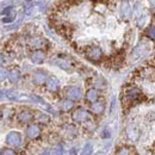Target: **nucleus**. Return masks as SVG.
<instances>
[{
	"instance_id": "nucleus-23",
	"label": "nucleus",
	"mask_w": 155,
	"mask_h": 155,
	"mask_svg": "<svg viewBox=\"0 0 155 155\" xmlns=\"http://www.w3.org/2000/svg\"><path fill=\"white\" fill-rule=\"evenodd\" d=\"M13 19H15V12H13V13H12V15H11L10 17L2 18V21H4V23H11V21H12Z\"/></svg>"
},
{
	"instance_id": "nucleus-25",
	"label": "nucleus",
	"mask_w": 155,
	"mask_h": 155,
	"mask_svg": "<svg viewBox=\"0 0 155 155\" xmlns=\"http://www.w3.org/2000/svg\"><path fill=\"white\" fill-rule=\"evenodd\" d=\"M77 153H75V149H72L71 150V153H69V155H75Z\"/></svg>"
},
{
	"instance_id": "nucleus-8",
	"label": "nucleus",
	"mask_w": 155,
	"mask_h": 155,
	"mask_svg": "<svg viewBox=\"0 0 155 155\" xmlns=\"http://www.w3.org/2000/svg\"><path fill=\"white\" fill-rule=\"evenodd\" d=\"M105 110V104L101 101V100H97L94 103H91V106H90V111L94 115H100L103 114Z\"/></svg>"
},
{
	"instance_id": "nucleus-1",
	"label": "nucleus",
	"mask_w": 155,
	"mask_h": 155,
	"mask_svg": "<svg viewBox=\"0 0 155 155\" xmlns=\"http://www.w3.org/2000/svg\"><path fill=\"white\" fill-rule=\"evenodd\" d=\"M142 97V92L140 88H137L136 86H129L128 88L124 90V103L128 104H134L136 101H138Z\"/></svg>"
},
{
	"instance_id": "nucleus-28",
	"label": "nucleus",
	"mask_w": 155,
	"mask_h": 155,
	"mask_svg": "<svg viewBox=\"0 0 155 155\" xmlns=\"http://www.w3.org/2000/svg\"><path fill=\"white\" fill-rule=\"evenodd\" d=\"M96 155H105V153H103V152H99V153H97Z\"/></svg>"
},
{
	"instance_id": "nucleus-9",
	"label": "nucleus",
	"mask_w": 155,
	"mask_h": 155,
	"mask_svg": "<svg viewBox=\"0 0 155 155\" xmlns=\"http://www.w3.org/2000/svg\"><path fill=\"white\" fill-rule=\"evenodd\" d=\"M30 58H31V61H32L34 63L39 64V63H42V62L44 61V58H45V54H44V51H43V50L37 49V50H34V51L31 53Z\"/></svg>"
},
{
	"instance_id": "nucleus-27",
	"label": "nucleus",
	"mask_w": 155,
	"mask_h": 155,
	"mask_svg": "<svg viewBox=\"0 0 155 155\" xmlns=\"http://www.w3.org/2000/svg\"><path fill=\"white\" fill-rule=\"evenodd\" d=\"M149 1H150V4H152L153 6H155V0H149Z\"/></svg>"
},
{
	"instance_id": "nucleus-21",
	"label": "nucleus",
	"mask_w": 155,
	"mask_h": 155,
	"mask_svg": "<svg viewBox=\"0 0 155 155\" xmlns=\"http://www.w3.org/2000/svg\"><path fill=\"white\" fill-rule=\"evenodd\" d=\"M8 75V72L5 69V68H2V67H0V81H2V80H5L6 78Z\"/></svg>"
},
{
	"instance_id": "nucleus-15",
	"label": "nucleus",
	"mask_w": 155,
	"mask_h": 155,
	"mask_svg": "<svg viewBox=\"0 0 155 155\" xmlns=\"http://www.w3.org/2000/svg\"><path fill=\"white\" fill-rule=\"evenodd\" d=\"M7 78H8V80H10L11 82H17L20 78V72L17 68H13V69H11V71L8 72Z\"/></svg>"
},
{
	"instance_id": "nucleus-20",
	"label": "nucleus",
	"mask_w": 155,
	"mask_h": 155,
	"mask_svg": "<svg viewBox=\"0 0 155 155\" xmlns=\"http://www.w3.org/2000/svg\"><path fill=\"white\" fill-rule=\"evenodd\" d=\"M53 155H63V147L61 144L56 146L54 148V152H53Z\"/></svg>"
},
{
	"instance_id": "nucleus-17",
	"label": "nucleus",
	"mask_w": 155,
	"mask_h": 155,
	"mask_svg": "<svg viewBox=\"0 0 155 155\" xmlns=\"http://www.w3.org/2000/svg\"><path fill=\"white\" fill-rule=\"evenodd\" d=\"M92 152H93V146L91 143H86L82 148L81 155H92Z\"/></svg>"
},
{
	"instance_id": "nucleus-13",
	"label": "nucleus",
	"mask_w": 155,
	"mask_h": 155,
	"mask_svg": "<svg viewBox=\"0 0 155 155\" xmlns=\"http://www.w3.org/2000/svg\"><path fill=\"white\" fill-rule=\"evenodd\" d=\"M74 100H71V99H63L61 103H60V107H61V110L62 111H64V112H67V111H71L72 109H73V106H74V103H73Z\"/></svg>"
},
{
	"instance_id": "nucleus-6",
	"label": "nucleus",
	"mask_w": 155,
	"mask_h": 155,
	"mask_svg": "<svg viewBox=\"0 0 155 155\" xmlns=\"http://www.w3.org/2000/svg\"><path fill=\"white\" fill-rule=\"evenodd\" d=\"M25 133H26V136H28L30 140H36L37 137H39L42 131H41V128H39L38 124H30V125L26 128Z\"/></svg>"
},
{
	"instance_id": "nucleus-2",
	"label": "nucleus",
	"mask_w": 155,
	"mask_h": 155,
	"mask_svg": "<svg viewBox=\"0 0 155 155\" xmlns=\"http://www.w3.org/2000/svg\"><path fill=\"white\" fill-rule=\"evenodd\" d=\"M85 55H86V58H88V60H91L93 62H97L103 56V51H101V49L99 47H97V45H91V47H88L86 49Z\"/></svg>"
},
{
	"instance_id": "nucleus-26",
	"label": "nucleus",
	"mask_w": 155,
	"mask_h": 155,
	"mask_svg": "<svg viewBox=\"0 0 155 155\" xmlns=\"http://www.w3.org/2000/svg\"><path fill=\"white\" fill-rule=\"evenodd\" d=\"M41 155H50V153H49L48 150H45V152H43V153H42Z\"/></svg>"
},
{
	"instance_id": "nucleus-10",
	"label": "nucleus",
	"mask_w": 155,
	"mask_h": 155,
	"mask_svg": "<svg viewBox=\"0 0 155 155\" xmlns=\"http://www.w3.org/2000/svg\"><path fill=\"white\" fill-rule=\"evenodd\" d=\"M45 85H47V90H48V91H50V92H55V91H58V90L60 82H58V80L55 77H51L47 80Z\"/></svg>"
},
{
	"instance_id": "nucleus-18",
	"label": "nucleus",
	"mask_w": 155,
	"mask_h": 155,
	"mask_svg": "<svg viewBox=\"0 0 155 155\" xmlns=\"http://www.w3.org/2000/svg\"><path fill=\"white\" fill-rule=\"evenodd\" d=\"M0 155H17V154H16V152H15L13 149H11V148H2V149L0 150Z\"/></svg>"
},
{
	"instance_id": "nucleus-3",
	"label": "nucleus",
	"mask_w": 155,
	"mask_h": 155,
	"mask_svg": "<svg viewBox=\"0 0 155 155\" xmlns=\"http://www.w3.org/2000/svg\"><path fill=\"white\" fill-rule=\"evenodd\" d=\"M21 143V135L18 131H11L6 136V144L12 147V148H17L19 147Z\"/></svg>"
},
{
	"instance_id": "nucleus-24",
	"label": "nucleus",
	"mask_w": 155,
	"mask_h": 155,
	"mask_svg": "<svg viewBox=\"0 0 155 155\" xmlns=\"http://www.w3.org/2000/svg\"><path fill=\"white\" fill-rule=\"evenodd\" d=\"M2 62H4V58H2V55L0 54V66L2 64Z\"/></svg>"
},
{
	"instance_id": "nucleus-16",
	"label": "nucleus",
	"mask_w": 155,
	"mask_h": 155,
	"mask_svg": "<svg viewBox=\"0 0 155 155\" xmlns=\"http://www.w3.org/2000/svg\"><path fill=\"white\" fill-rule=\"evenodd\" d=\"M133 154V149L130 147H127V146H123L120 148H118L116 152V155H131Z\"/></svg>"
},
{
	"instance_id": "nucleus-4",
	"label": "nucleus",
	"mask_w": 155,
	"mask_h": 155,
	"mask_svg": "<svg viewBox=\"0 0 155 155\" xmlns=\"http://www.w3.org/2000/svg\"><path fill=\"white\" fill-rule=\"evenodd\" d=\"M72 119H73L74 122H77V123H85L86 120L90 119V114H88V111H86L85 109L79 107V109H77V110L72 114Z\"/></svg>"
},
{
	"instance_id": "nucleus-11",
	"label": "nucleus",
	"mask_w": 155,
	"mask_h": 155,
	"mask_svg": "<svg viewBox=\"0 0 155 155\" xmlns=\"http://www.w3.org/2000/svg\"><path fill=\"white\" fill-rule=\"evenodd\" d=\"M47 80H48V75L44 71H37L34 74V82L37 85H42V84L47 82Z\"/></svg>"
},
{
	"instance_id": "nucleus-19",
	"label": "nucleus",
	"mask_w": 155,
	"mask_h": 155,
	"mask_svg": "<svg viewBox=\"0 0 155 155\" xmlns=\"http://www.w3.org/2000/svg\"><path fill=\"white\" fill-rule=\"evenodd\" d=\"M146 34H147V36H148L149 38L155 39V26H150V28H148V29H147V31H146Z\"/></svg>"
},
{
	"instance_id": "nucleus-14",
	"label": "nucleus",
	"mask_w": 155,
	"mask_h": 155,
	"mask_svg": "<svg viewBox=\"0 0 155 155\" xmlns=\"http://www.w3.org/2000/svg\"><path fill=\"white\" fill-rule=\"evenodd\" d=\"M55 63L58 64V67H61L62 69H66V71H69L72 68V62L69 60H66V58H58L55 60Z\"/></svg>"
},
{
	"instance_id": "nucleus-29",
	"label": "nucleus",
	"mask_w": 155,
	"mask_h": 155,
	"mask_svg": "<svg viewBox=\"0 0 155 155\" xmlns=\"http://www.w3.org/2000/svg\"><path fill=\"white\" fill-rule=\"evenodd\" d=\"M4 97V94H2V92H0V99Z\"/></svg>"
},
{
	"instance_id": "nucleus-22",
	"label": "nucleus",
	"mask_w": 155,
	"mask_h": 155,
	"mask_svg": "<svg viewBox=\"0 0 155 155\" xmlns=\"http://www.w3.org/2000/svg\"><path fill=\"white\" fill-rule=\"evenodd\" d=\"M6 97L8 98V99H11V100H16L17 99V94L13 91H7L6 92Z\"/></svg>"
},
{
	"instance_id": "nucleus-7",
	"label": "nucleus",
	"mask_w": 155,
	"mask_h": 155,
	"mask_svg": "<svg viewBox=\"0 0 155 155\" xmlns=\"http://www.w3.org/2000/svg\"><path fill=\"white\" fill-rule=\"evenodd\" d=\"M34 118H35V115L32 114V111H30L28 109L21 110L19 114H18V116H17V119H18L19 123H29Z\"/></svg>"
},
{
	"instance_id": "nucleus-5",
	"label": "nucleus",
	"mask_w": 155,
	"mask_h": 155,
	"mask_svg": "<svg viewBox=\"0 0 155 155\" xmlns=\"http://www.w3.org/2000/svg\"><path fill=\"white\" fill-rule=\"evenodd\" d=\"M64 94L66 97L71 100H78L81 98V88L80 87H77V86H69L64 90Z\"/></svg>"
},
{
	"instance_id": "nucleus-12",
	"label": "nucleus",
	"mask_w": 155,
	"mask_h": 155,
	"mask_svg": "<svg viewBox=\"0 0 155 155\" xmlns=\"http://www.w3.org/2000/svg\"><path fill=\"white\" fill-rule=\"evenodd\" d=\"M98 98H99V93L96 88H90L87 92H86V100L90 101V103H94L97 101Z\"/></svg>"
}]
</instances>
